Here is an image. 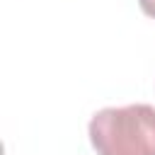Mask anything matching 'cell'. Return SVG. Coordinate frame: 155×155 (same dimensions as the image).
<instances>
[{"label":"cell","mask_w":155,"mask_h":155,"mask_svg":"<svg viewBox=\"0 0 155 155\" xmlns=\"http://www.w3.org/2000/svg\"><path fill=\"white\" fill-rule=\"evenodd\" d=\"M138 5L148 17H155V0H138Z\"/></svg>","instance_id":"2"},{"label":"cell","mask_w":155,"mask_h":155,"mask_svg":"<svg viewBox=\"0 0 155 155\" xmlns=\"http://www.w3.org/2000/svg\"><path fill=\"white\" fill-rule=\"evenodd\" d=\"M90 140L97 155H155V107H109L92 116Z\"/></svg>","instance_id":"1"}]
</instances>
